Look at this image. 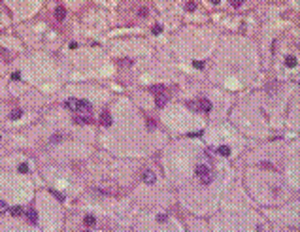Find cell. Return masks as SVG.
<instances>
[{
	"instance_id": "5",
	"label": "cell",
	"mask_w": 300,
	"mask_h": 232,
	"mask_svg": "<svg viewBox=\"0 0 300 232\" xmlns=\"http://www.w3.org/2000/svg\"><path fill=\"white\" fill-rule=\"evenodd\" d=\"M100 123H102L104 126H110L113 121H111V115L108 113V111H102V115H100Z\"/></svg>"
},
{
	"instance_id": "24",
	"label": "cell",
	"mask_w": 300,
	"mask_h": 232,
	"mask_svg": "<svg viewBox=\"0 0 300 232\" xmlns=\"http://www.w3.org/2000/svg\"><path fill=\"white\" fill-rule=\"evenodd\" d=\"M192 64H195V68H204V62L202 60H195Z\"/></svg>"
},
{
	"instance_id": "23",
	"label": "cell",
	"mask_w": 300,
	"mask_h": 232,
	"mask_svg": "<svg viewBox=\"0 0 300 232\" xmlns=\"http://www.w3.org/2000/svg\"><path fill=\"white\" fill-rule=\"evenodd\" d=\"M166 219H168V215H157V221L159 223H164Z\"/></svg>"
},
{
	"instance_id": "13",
	"label": "cell",
	"mask_w": 300,
	"mask_h": 232,
	"mask_svg": "<svg viewBox=\"0 0 300 232\" xmlns=\"http://www.w3.org/2000/svg\"><path fill=\"white\" fill-rule=\"evenodd\" d=\"M83 223H85V227H95L96 219H95V217H92V215H87V217H85V219H83Z\"/></svg>"
},
{
	"instance_id": "12",
	"label": "cell",
	"mask_w": 300,
	"mask_h": 232,
	"mask_svg": "<svg viewBox=\"0 0 300 232\" xmlns=\"http://www.w3.org/2000/svg\"><path fill=\"white\" fill-rule=\"evenodd\" d=\"M217 153L221 155V157H228V155H230V147H228V145H221L219 149H217Z\"/></svg>"
},
{
	"instance_id": "4",
	"label": "cell",
	"mask_w": 300,
	"mask_h": 232,
	"mask_svg": "<svg viewBox=\"0 0 300 232\" xmlns=\"http://www.w3.org/2000/svg\"><path fill=\"white\" fill-rule=\"evenodd\" d=\"M196 108H198V111H206V113H208V111L211 110V102L206 100V98H202V100H198Z\"/></svg>"
},
{
	"instance_id": "14",
	"label": "cell",
	"mask_w": 300,
	"mask_h": 232,
	"mask_svg": "<svg viewBox=\"0 0 300 232\" xmlns=\"http://www.w3.org/2000/svg\"><path fill=\"white\" fill-rule=\"evenodd\" d=\"M74 123H76V125H87V123H91V119H89V117H76Z\"/></svg>"
},
{
	"instance_id": "6",
	"label": "cell",
	"mask_w": 300,
	"mask_h": 232,
	"mask_svg": "<svg viewBox=\"0 0 300 232\" xmlns=\"http://www.w3.org/2000/svg\"><path fill=\"white\" fill-rule=\"evenodd\" d=\"M27 219L30 221L32 224H36L38 223V212H36V209H28V212H27Z\"/></svg>"
},
{
	"instance_id": "3",
	"label": "cell",
	"mask_w": 300,
	"mask_h": 232,
	"mask_svg": "<svg viewBox=\"0 0 300 232\" xmlns=\"http://www.w3.org/2000/svg\"><path fill=\"white\" fill-rule=\"evenodd\" d=\"M195 174H196V178L200 179V178H204V175H208V174H211V172H210V166H206V164H198V166H196V170H195Z\"/></svg>"
},
{
	"instance_id": "30",
	"label": "cell",
	"mask_w": 300,
	"mask_h": 232,
	"mask_svg": "<svg viewBox=\"0 0 300 232\" xmlns=\"http://www.w3.org/2000/svg\"><path fill=\"white\" fill-rule=\"evenodd\" d=\"M140 15H142V17H145V15H147V10H145V8H142V10H140Z\"/></svg>"
},
{
	"instance_id": "31",
	"label": "cell",
	"mask_w": 300,
	"mask_h": 232,
	"mask_svg": "<svg viewBox=\"0 0 300 232\" xmlns=\"http://www.w3.org/2000/svg\"><path fill=\"white\" fill-rule=\"evenodd\" d=\"M83 232H89V230H83Z\"/></svg>"
},
{
	"instance_id": "15",
	"label": "cell",
	"mask_w": 300,
	"mask_h": 232,
	"mask_svg": "<svg viewBox=\"0 0 300 232\" xmlns=\"http://www.w3.org/2000/svg\"><path fill=\"white\" fill-rule=\"evenodd\" d=\"M149 91H151V93L153 94H161L162 93V91H164V85H153L151 89H149Z\"/></svg>"
},
{
	"instance_id": "22",
	"label": "cell",
	"mask_w": 300,
	"mask_h": 232,
	"mask_svg": "<svg viewBox=\"0 0 300 232\" xmlns=\"http://www.w3.org/2000/svg\"><path fill=\"white\" fill-rule=\"evenodd\" d=\"M185 8H187V11H192V10L196 8V4H195V2H189L187 6H185Z\"/></svg>"
},
{
	"instance_id": "16",
	"label": "cell",
	"mask_w": 300,
	"mask_h": 232,
	"mask_svg": "<svg viewBox=\"0 0 300 232\" xmlns=\"http://www.w3.org/2000/svg\"><path fill=\"white\" fill-rule=\"evenodd\" d=\"M211 174H208V175H204V178H200V183H202V185H210L211 183Z\"/></svg>"
},
{
	"instance_id": "7",
	"label": "cell",
	"mask_w": 300,
	"mask_h": 232,
	"mask_svg": "<svg viewBox=\"0 0 300 232\" xmlns=\"http://www.w3.org/2000/svg\"><path fill=\"white\" fill-rule=\"evenodd\" d=\"M164 104H166V96L162 93L161 94H155V106L157 108H164Z\"/></svg>"
},
{
	"instance_id": "28",
	"label": "cell",
	"mask_w": 300,
	"mask_h": 232,
	"mask_svg": "<svg viewBox=\"0 0 300 232\" xmlns=\"http://www.w3.org/2000/svg\"><path fill=\"white\" fill-rule=\"evenodd\" d=\"M259 166H262V168H272V164H270V162H261Z\"/></svg>"
},
{
	"instance_id": "21",
	"label": "cell",
	"mask_w": 300,
	"mask_h": 232,
	"mask_svg": "<svg viewBox=\"0 0 300 232\" xmlns=\"http://www.w3.org/2000/svg\"><path fill=\"white\" fill-rule=\"evenodd\" d=\"M6 209H8V206H6V202H4V200H0V213H4Z\"/></svg>"
},
{
	"instance_id": "29",
	"label": "cell",
	"mask_w": 300,
	"mask_h": 232,
	"mask_svg": "<svg viewBox=\"0 0 300 232\" xmlns=\"http://www.w3.org/2000/svg\"><path fill=\"white\" fill-rule=\"evenodd\" d=\"M232 6H234V8H240V6H242V2H240V0H234V2H232Z\"/></svg>"
},
{
	"instance_id": "1",
	"label": "cell",
	"mask_w": 300,
	"mask_h": 232,
	"mask_svg": "<svg viewBox=\"0 0 300 232\" xmlns=\"http://www.w3.org/2000/svg\"><path fill=\"white\" fill-rule=\"evenodd\" d=\"M77 113H85V115H89L91 111H92V104L89 100H77V108H76Z\"/></svg>"
},
{
	"instance_id": "19",
	"label": "cell",
	"mask_w": 300,
	"mask_h": 232,
	"mask_svg": "<svg viewBox=\"0 0 300 232\" xmlns=\"http://www.w3.org/2000/svg\"><path fill=\"white\" fill-rule=\"evenodd\" d=\"M19 172L21 174H27L28 172V164H19Z\"/></svg>"
},
{
	"instance_id": "25",
	"label": "cell",
	"mask_w": 300,
	"mask_h": 232,
	"mask_svg": "<svg viewBox=\"0 0 300 232\" xmlns=\"http://www.w3.org/2000/svg\"><path fill=\"white\" fill-rule=\"evenodd\" d=\"M161 30H162L161 25H155V26H153V32H155V34H161Z\"/></svg>"
},
{
	"instance_id": "17",
	"label": "cell",
	"mask_w": 300,
	"mask_h": 232,
	"mask_svg": "<svg viewBox=\"0 0 300 232\" xmlns=\"http://www.w3.org/2000/svg\"><path fill=\"white\" fill-rule=\"evenodd\" d=\"M59 142H62V134H55L49 138V144H59Z\"/></svg>"
},
{
	"instance_id": "9",
	"label": "cell",
	"mask_w": 300,
	"mask_h": 232,
	"mask_svg": "<svg viewBox=\"0 0 300 232\" xmlns=\"http://www.w3.org/2000/svg\"><path fill=\"white\" fill-rule=\"evenodd\" d=\"M21 115H23V110H19V108L10 111V119H11V121H17V119H19Z\"/></svg>"
},
{
	"instance_id": "20",
	"label": "cell",
	"mask_w": 300,
	"mask_h": 232,
	"mask_svg": "<svg viewBox=\"0 0 300 232\" xmlns=\"http://www.w3.org/2000/svg\"><path fill=\"white\" fill-rule=\"evenodd\" d=\"M155 126H157V125H155V121H153V119H147V128H149V130H153Z\"/></svg>"
},
{
	"instance_id": "10",
	"label": "cell",
	"mask_w": 300,
	"mask_h": 232,
	"mask_svg": "<svg viewBox=\"0 0 300 232\" xmlns=\"http://www.w3.org/2000/svg\"><path fill=\"white\" fill-rule=\"evenodd\" d=\"M66 108H68L70 111H76V108H77V100H76V98H68V100H66Z\"/></svg>"
},
{
	"instance_id": "26",
	"label": "cell",
	"mask_w": 300,
	"mask_h": 232,
	"mask_svg": "<svg viewBox=\"0 0 300 232\" xmlns=\"http://www.w3.org/2000/svg\"><path fill=\"white\" fill-rule=\"evenodd\" d=\"M11 79H17V81H19V79H21V74H19V72H13V74H11Z\"/></svg>"
},
{
	"instance_id": "18",
	"label": "cell",
	"mask_w": 300,
	"mask_h": 232,
	"mask_svg": "<svg viewBox=\"0 0 300 232\" xmlns=\"http://www.w3.org/2000/svg\"><path fill=\"white\" fill-rule=\"evenodd\" d=\"M285 64H287V66H296V59L295 57H287V59H285Z\"/></svg>"
},
{
	"instance_id": "2",
	"label": "cell",
	"mask_w": 300,
	"mask_h": 232,
	"mask_svg": "<svg viewBox=\"0 0 300 232\" xmlns=\"http://www.w3.org/2000/svg\"><path fill=\"white\" fill-rule=\"evenodd\" d=\"M142 181L147 183V185H151V183L157 181V174L153 170H144V172H142Z\"/></svg>"
},
{
	"instance_id": "11",
	"label": "cell",
	"mask_w": 300,
	"mask_h": 232,
	"mask_svg": "<svg viewBox=\"0 0 300 232\" xmlns=\"http://www.w3.org/2000/svg\"><path fill=\"white\" fill-rule=\"evenodd\" d=\"M10 213H11L13 217H21L25 212H23V208H21V206H13V208L10 209Z\"/></svg>"
},
{
	"instance_id": "8",
	"label": "cell",
	"mask_w": 300,
	"mask_h": 232,
	"mask_svg": "<svg viewBox=\"0 0 300 232\" xmlns=\"http://www.w3.org/2000/svg\"><path fill=\"white\" fill-rule=\"evenodd\" d=\"M55 17L59 19V21H62L64 17H66V10H64L62 6H57V8H55Z\"/></svg>"
},
{
	"instance_id": "27",
	"label": "cell",
	"mask_w": 300,
	"mask_h": 232,
	"mask_svg": "<svg viewBox=\"0 0 300 232\" xmlns=\"http://www.w3.org/2000/svg\"><path fill=\"white\" fill-rule=\"evenodd\" d=\"M51 193H53V194H55V196H57V198H59V200H64V196H62L61 193H57V191H51Z\"/></svg>"
}]
</instances>
